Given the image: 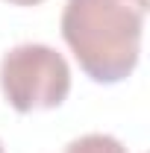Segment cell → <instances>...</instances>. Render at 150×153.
<instances>
[{"instance_id": "7a4b0ae2", "label": "cell", "mask_w": 150, "mask_h": 153, "mask_svg": "<svg viewBox=\"0 0 150 153\" xmlns=\"http://www.w3.org/2000/svg\"><path fill=\"white\" fill-rule=\"evenodd\" d=\"M0 91L15 112L56 109L71 91V68L50 44H15L0 59Z\"/></svg>"}, {"instance_id": "277c9868", "label": "cell", "mask_w": 150, "mask_h": 153, "mask_svg": "<svg viewBox=\"0 0 150 153\" xmlns=\"http://www.w3.org/2000/svg\"><path fill=\"white\" fill-rule=\"evenodd\" d=\"M6 3H15V6H36V3H44V0H6Z\"/></svg>"}, {"instance_id": "3957f363", "label": "cell", "mask_w": 150, "mask_h": 153, "mask_svg": "<svg viewBox=\"0 0 150 153\" xmlns=\"http://www.w3.org/2000/svg\"><path fill=\"white\" fill-rule=\"evenodd\" d=\"M65 153H130L115 135L106 133H88V135H79L74 141H68Z\"/></svg>"}, {"instance_id": "5b68a950", "label": "cell", "mask_w": 150, "mask_h": 153, "mask_svg": "<svg viewBox=\"0 0 150 153\" xmlns=\"http://www.w3.org/2000/svg\"><path fill=\"white\" fill-rule=\"evenodd\" d=\"M0 153H3V144H0Z\"/></svg>"}, {"instance_id": "6da1fadb", "label": "cell", "mask_w": 150, "mask_h": 153, "mask_svg": "<svg viewBox=\"0 0 150 153\" xmlns=\"http://www.w3.org/2000/svg\"><path fill=\"white\" fill-rule=\"evenodd\" d=\"M144 15L147 0H65L62 38L85 76L115 85L138 65Z\"/></svg>"}]
</instances>
